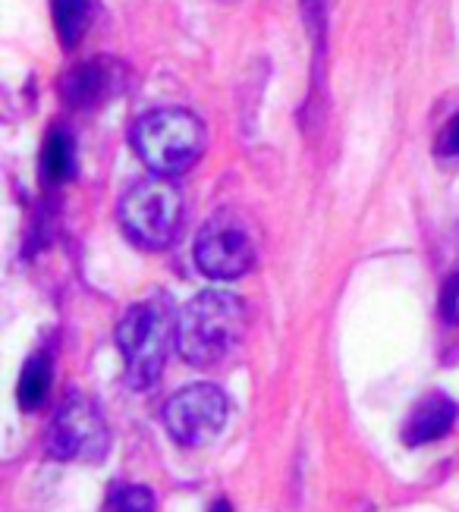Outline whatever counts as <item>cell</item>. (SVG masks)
<instances>
[{"instance_id":"6da1fadb","label":"cell","mask_w":459,"mask_h":512,"mask_svg":"<svg viewBox=\"0 0 459 512\" xmlns=\"http://www.w3.org/2000/svg\"><path fill=\"white\" fill-rule=\"evenodd\" d=\"M249 327L246 302L227 289H205L177 318V349L195 368H214L227 362L243 343Z\"/></svg>"},{"instance_id":"7a4b0ae2","label":"cell","mask_w":459,"mask_h":512,"mask_svg":"<svg viewBox=\"0 0 459 512\" xmlns=\"http://www.w3.org/2000/svg\"><path fill=\"white\" fill-rule=\"evenodd\" d=\"M133 145L142 164L158 176L186 173L208 145L205 123L183 107H158L133 126Z\"/></svg>"},{"instance_id":"3957f363","label":"cell","mask_w":459,"mask_h":512,"mask_svg":"<svg viewBox=\"0 0 459 512\" xmlns=\"http://www.w3.org/2000/svg\"><path fill=\"white\" fill-rule=\"evenodd\" d=\"M173 340H177V324L164 299H148L126 311L117 324V346L129 387L145 390L158 381Z\"/></svg>"},{"instance_id":"277c9868","label":"cell","mask_w":459,"mask_h":512,"mask_svg":"<svg viewBox=\"0 0 459 512\" xmlns=\"http://www.w3.org/2000/svg\"><path fill=\"white\" fill-rule=\"evenodd\" d=\"M120 227L139 249L161 252L180 236L183 198L170 176H145L120 198Z\"/></svg>"},{"instance_id":"5b68a950","label":"cell","mask_w":459,"mask_h":512,"mask_svg":"<svg viewBox=\"0 0 459 512\" xmlns=\"http://www.w3.org/2000/svg\"><path fill=\"white\" fill-rule=\"evenodd\" d=\"M258 258V242L252 224L233 211L214 214L195 236V264L211 280H236Z\"/></svg>"},{"instance_id":"8992f818","label":"cell","mask_w":459,"mask_h":512,"mask_svg":"<svg viewBox=\"0 0 459 512\" xmlns=\"http://www.w3.org/2000/svg\"><path fill=\"white\" fill-rule=\"evenodd\" d=\"M107 447V421L104 409L89 393L73 390L54 412L48 431V453L60 462L95 459Z\"/></svg>"},{"instance_id":"52a82bcc","label":"cell","mask_w":459,"mask_h":512,"mask_svg":"<svg viewBox=\"0 0 459 512\" xmlns=\"http://www.w3.org/2000/svg\"><path fill=\"white\" fill-rule=\"evenodd\" d=\"M227 418L230 399L214 384H192L164 406V425L180 447H205L227 428Z\"/></svg>"},{"instance_id":"ba28073f","label":"cell","mask_w":459,"mask_h":512,"mask_svg":"<svg viewBox=\"0 0 459 512\" xmlns=\"http://www.w3.org/2000/svg\"><path fill=\"white\" fill-rule=\"evenodd\" d=\"M456 415H459V406L450 396L431 393L409 412V421L403 428V440L409 443V447H425V443L441 440L456 425Z\"/></svg>"},{"instance_id":"9c48e42d","label":"cell","mask_w":459,"mask_h":512,"mask_svg":"<svg viewBox=\"0 0 459 512\" xmlns=\"http://www.w3.org/2000/svg\"><path fill=\"white\" fill-rule=\"evenodd\" d=\"M107 82H111V73L104 70V63L89 60L70 70V76L63 79V98L73 107H92L107 92Z\"/></svg>"},{"instance_id":"30bf717a","label":"cell","mask_w":459,"mask_h":512,"mask_svg":"<svg viewBox=\"0 0 459 512\" xmlns=\"http://www.w3.org/2000/svg\"><path fill=\"white\" fill-rule=\"evenodd\" d=\"M51 7L63 48H76L92 22V0H51Z\"/></svg>"},{"instance_id":"8fae6325","label":"cell","mask_w":459,"mask_h":512,"mask_svg":"<svg viewBox=\"0 0 459 512\" xmlns=\"http://www.w3.org/2000/svg\"><path fill=\"white\" fill-rule=\"evenodd\" d=\"M48 390H51V359L48 352H35L26 362L23 374H19V406L38 409L45 403Z\"/></svg>"},{"instance_id":"7c38bea8","label":"cell","mask_w":459,"mask_h":512,"mask_svg":"<svg viewBox=\"0 0 459 512\" xmlns=\"http://www.w3.org/2000/svg\"><path fill=\"white\" fill-rule=\"evenodd\" d=\"M76 167V151H73V139L63 129H54L45 139V148H41V173H45L48 183H63Z\"/></svg>"},{"instance_id":"4fadbf2b","label":"cell","mask_w":459,"mask_h":512,"mask_svg":"<svg viewBox=\"0 0 459 512\" xmlns=\"http://www.w3.org/2000/svg\"><path fill=\"white\" fill-rule=\"evenodd\" d=\"M111 512H155V494L139 484L117 487V494L111 497Z\"/></svg>"},{"instance_id":"5bb4252c","label":"cell","mask_w":459,"mask_h":512,"mask_svg":"<svg viewBox=\"0 0 459 512\" xmlns=\"http://www.w3.org/2000/svg\"><path fill=\"white\" fill-rule=\"evenodd\" d=\"M441 315L450 327H459V271L447 280L441 296Z\"/></svg>"},{"instance_id":"9a60e30c","label":"cell","mask_w":459,"mask_h":512,"mask_svg":"<svg viewBox=\"0 0 459 512\" xmlns=\"http://www.w3.org/2000/svg\"><path fill=\"white\" fill-rule=\"evenodd\" d=\"M437 151L447 158H459V114L444 126V132L437 136Z\"/></svg>"},{"instance_id":"2e32d148","label":"cell","mask_w":459,"mask_h":512,"mask_svg":"<svg viewBox=\"0 0 459 512\" xmlns=\"http://www.w3.org/2000/svg\"><path fill=\"white\" fill-rule=\"evenodd\" d=\"M211 512H233V509H230V503H224V500H221V503H214V509H211Z\"/></svg>"}]
</instances>
